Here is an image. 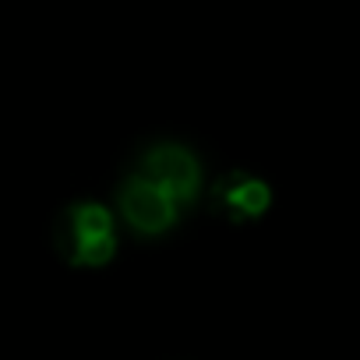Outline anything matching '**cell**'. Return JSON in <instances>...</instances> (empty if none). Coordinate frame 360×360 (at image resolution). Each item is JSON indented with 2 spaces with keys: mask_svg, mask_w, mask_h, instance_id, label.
<instances>
[{
  "mask_svg": "<svg viewBox=\"0 0 360 360\" xmlns=\"http://www.w3.org/2000/svg\"><path fill=\"white\" fill-rule=\"evenodd\" d=\"M117 230L113 216L99 202H78L71 205L57 223V251L82 269H99L113 258Z\"/></svg>",
  "mask_w": 360,
  "mask_h": 360,
  "instance_id": "cell-1",
  "label": "cell"
},
{
  "mask_svg": "<svg viewBox=\"0 0 360 360\" xmlns=\"http://www.w3.org/2000/svg\"><path fill=\"white\" fill-rule=\"evenodd\" d=\"M117 202H120V212L127 219V226L141 237H159L166 233L176 216H180V205L138 169V173H127L120 180V191H117Z\"/></svg>",
  "mask_w": 360,
  "mask_h": 360,
  "instance_id": "cell-2",
  "label": "cell"
},
{
  "mask_svg": "<svg viewBox=\"0 0 360 360\" xmlns=\"http://www.w3.org/2000/svg\"><path fill=\"white\" fill-rule=\"evenodd\" d=\"M141 173L159 184L180 209L191 205L202 191V166H198V155L176 141H159L152 145L145 155H141Z\"/></svg>",
  "mask_w": 360,
  "mask_h": 360,
  "instance_id": "cell-3",
  "label": "cell"
},
{
  "mask_svg": "<svg viewBox=\"0 0 360 360\" xmlns=\"http://www.w3.org/2000/svg\"><path fill=\"white\" fill-rule=\"evenodd\" d=\"M216 205L230 219H255L269 209V188L258 176L248 173H230L223 184L216 188Z\"/></svg>",
  "mask_w": 360,
  "mask_h": 360,
  "instance_id": "cell-4",
  "label": "cell"
}]
</instances>
